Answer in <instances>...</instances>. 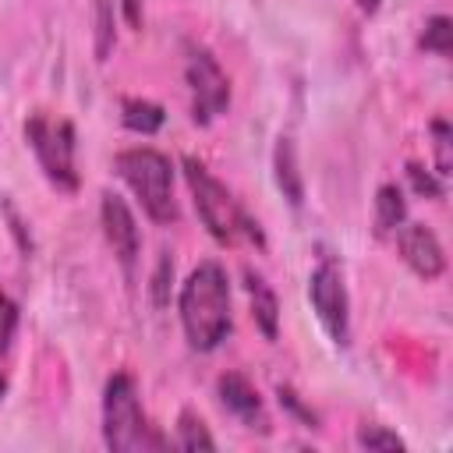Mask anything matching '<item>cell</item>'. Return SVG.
I'll return each instance as SVG.
<instances>
[{"instance_id": "2e32d148", "label": "cell", "mask_w": 453, "mask_h": 453, "mask_svg": "<svg viewBox=\"0 0 453 453\" xmlns=\"http://www.w3.org/2000/svg\"><path fill=\"white\" fill-rule=\"evenodd\" d=\"M421 50L425 53H435V57H449L453 53V21L446 14H435V18L425 21Z\"/></svg>"}, {"instance_id": "30bf717a", "label": "cell", "mask_w": 453, "mask_h": 453, "mask_svg": "<svg viewBox=\"0 0 453 453\" xmlns=\"http://www.w3.org/2000/svg\"><path fill=\"white\" fill-rule=\"evenodd\" d=\"M216 389H219V400H223V407H226L234 418H241L248 428L269 432V418H265V407H262V400H258L255 386H251L244 375H237V372H226V375H219Z\"/></svg>"}, {"instance_id": "4fadbf2b", "label": "cell", "mask_w": 453, "mask_h": 453, "mask_svg": "<svg viewBox=\"0 0 453 453\" xmlns=\"http://www.w3.org/2000/svg\"><path fill=\"white\" fill-rule=\"evenodd\" d=\"M407 219V202H403V191L396 184H382L375 191V230L379 234H393L400 230Z\"/></svg>"}, {"instance_id": "ba28073f", "label": "cell", "mask_w": 453, "mask_h": 453, "mask_svg": "<svg viewBox=\"0 0 453 453\" xmlns=\"http://www.w3.org/2000/svg\"><path fill=\"white\" fill-rule=\"evenodd\" d=\"M99 216H103V234L113 248V255L120 258L124 269H131L138 262V251H142V237H138V223L127 209V202L113 191H103V205H99Z\"/></svg>"}, {"instance_id": "cb8c5ba5", "label": "cell", "mask_w": 453, "mask_h": 453, "mask_svg": "<svg viewBox=\"0 0 453 453\" xmlns=\"http://www.w3.org/2000/svg\"><path fill=\"white\" fill-rule=\"evenodd\" d=\"M124 7H127V21L138 25V4H134V0H124Z\"/></svg>"}, {"instance_id": "ac0fdd59", "label": "cell", "mask_w": 453, "mask_h": 453, "mask_svg": "<svg viewBox=\"0 0 453 453\" xmlns=\"http://www.w3.org/2000/svg\"><path fill=\"white\" fill-rule=\"evenodd\" d=\"M432 138H435V173L449 177V170H453V134H449V124L442 117L432 120Z\"/></svg>"}, {"instance_id": "52a82bcc", "label": "cell", "mask_w": 453, "mask_h": 453, "mask_svg": "<svg viewBox=\"0 0 453 453\" xmlns=\"http://www.w3.org/2000/svg\"><path fill=\"white\" fill-rule=\"evenodd\" d=\"M184 78H188V88H191L195 124H209L230 106V81H226L223 67L216 64V57L209 50H188Z\"/></svg>"}, {"instance_id": "7402d4cb", "label": "cell", "mask_w": 453, "mask_h": 453, "mask_svg": "<svg viewBox=\"0 0 453 453\" xmlns=\"http://www.w3.org/2000/svg\"><path fill=\"white\" fill-rule=\"evenodd\" d=\"M14 329H18V304L0 290V354L11 347Z\"/></svg>"}, {"instance_id": "277c9868", "label": "cell", "mask_w": 453, "mask_h": 453, "mask_svg": "<svg viewBox=\"0 0 453 453\" xmlns=\"http://www.w3.org/2000/svg\"><path fill=\"white\" fill-rule=\"evenodd\" d=\"M120 180L138 195L142 209L156 223H173L177 219V198H173V166L163 152L156 149H124L113 159Z\"/></svg>"}, {"instance_id": "9a60e30c", "label": "cell", "mask_w": 453, "mask_h": 453, "mask_svg": "<svg viewBox=\"0 0 453 453\" xmlns=\"http://www.w3.org/2000/svg\"><path fill=\"white\" fill-rule=\"evenodd\" d=\"M173 446H180V449H216V439L209 435V428H205V421H202L198 414L180 411Z\"/></svg>"}, {"instance_id": "603a6c76", "label": "cell", "mask_w": 453, "mask_h": 453, "mask_svg": "<svg viewBox=\"0 0 453 453\" xmlns=\"http://www.w3.org/2000/svg\"><path fill=\"white\" fill-rule=\"evenodd\" d=\"M280 403H287V407H290L294 414H301V418H304L308 425H315V414H311V411H304V407L297 403V396H294L290 389H283V386H280Z\"/></svg>"}, {"instance_id": "5b68a950", "label": "cell", "mask_w": 453, "mask_h": 453, "mask_svg": "<svg viewBox=\"0 0 453 453\" xmlns=\"http://www.w3.org/2000/svg\"><path fill=\"white\" fill-rule=\"evenodd\" d=\"M25 138L46 173V180L60 191L78 188V170H74V127L71 120H53L46 113H32L25 120Z\"/></svg>"}, {"instance_id": "5bb4252c", "label": "cell", "mask_w": 453, "mask_h": 453, "mask_svg": "<svg viewBox=\"0 0 453 453\" xmlns=\"http://www.w3.org/2000/svg\"><path fill=\"white\" fill-rule=\"evenodd\" d=\"M120 120L127 131H138V134H156L166 120L163 106L152 103V99H124L120 103Z\"/></svg>"}, {"instance_id": "3957f363", "label": "cell", "mask_w": 453, "mask_h": 453, "mask_svg": "<svg viewBox=\"0 0 453 453\" xmlns=\"http://www.w3.org/2000/svg\"><path fill=\"white\" fill-rule=\"evenodd\" d=\"M103 442L113 453H134V449H163L166 439L149 425L138 386L127 372H117L106 379L103 389Z\"/></svg>"}, {"instance_id": "6da1fadb", "label": "cell", "mask_w": 453, "mask_h": 453, "mask_svg": "<svg viewBox=\"0 0 453 453\" xmlns=\"http://www.w3.org/2000/svg\"><path fill=\"white\" fill-rule=\"evenodd\" d=\"M184 336L195 350H216L230 333V280L219 262H198L177 297Z\"/></svg>"}, {"instance_id": "e0dca14e", "label": "cell", "mask_w": 453, "mask_h": 453, "mask_svg": "<svg viewBox=\"0 0 453 453\" xmlns=\"http://www.w3.org/2000/svg\"><path fill=\"white\" fill-rule=\"evenodd\" d=\"M113 0H96V60H106L113 50Z\"/></svg>"}, {"instance_id": "d4e9b609", "label": "cell", "mask_w": 453, "mask_h": 453, "mask_svg": "<svg viewBox=\"0 0 453 453\" xmlns=\"http://www.w3.org/2000/svg\"><path fill=\"white\" fill-rule=\"evenodd\" d=\"M379 4H382V0H357V7H361L365 14H375V11H379Z\"/></svg>"}, {"instance_id": "7a4b0ae2", "label": "cell", "mask_w": 453, "mask_h": 453, "mask_svg": "<svg viewBox=\"0 0 453 453\" xmlns=\"http://www.w3.org/2000/svg\"><path fill=\"white\" fill-rule=\"evenodd\" d=\"M184 180L191 188L195 209L205 223V230L219 241V244H237V241H255L262 244V230L258 223L241 209V202L226 191V184H219L198 159H184Z\"/></svg>"}, {"instance_id": "d6986e66", "label": "cell", "mask_w": 453, "mask_h": 453, "mask_svg": "<svg viewBox=\"0 0 453 453\" xmlns=\"http://www.w3.org/2000/svg\"><path fill=\"white\" fill-rule=\"evenodd\" d=\"M357 446H365V449H382V453H400L403 449V439L396 435V432H386V428H379V425H365L361 432H357Z\"/></svg>"}, {"instance_id": "ffe728a7", "label": "cell", "mask_w": 453, "mask_h": 453, "mask_svg": "<svg viewBox=\"0 0 453 453\" xmlns=\"http://www.w3.org/2000/svg\"><path fill=\"white\" fill-rule=\"evenodd\" d=\"M407 177H411V184H414V191H418V195H425V198H442V180H439V177H432L425 166L407 163Z\"/></svg>"}, {"instance_id": "44dd1931", "label": "cell", "mask_w": 453, "mask_h": 453, "mask_svg": "<svg viewBox=\"0 0 453 453\" xmlns=\"http://www.w3.org/2000/svg\"><path fill=\"white\" fill-rule=\"evenodd\" d=\"M170 280H173V262H170V255H163L159 258V269L152 276V304L156 308L170 304Z\"/></svg>"}, {"instance_id": "8992f818", "label": "cell", "mask_w": 453, "mask_h": 453, "mask_svg": "<svg viewBox=\"0 0 453 453\" xmlns=\"http://www.w3.org/2000/svg\"><path fill=\"white\" fill-rule=\"evenodd\" d=\"M308 297L311 308L322 322V329L329 333L333 343L347 347L350 343V301H347V287H343V273L333 258H322L311 276H308Z\"/></svg>"}, {"instance_id": "7c38bea8", "label": "cell", "mask_w": 453, "mask_h": 453, "mask_svg": "<svg viewBox=\"0 0 453 453\" xmlns=\"http://www.w3.org/2000/svg\"><path fill=\"white\" fill-rule=\"evenodd\" d=\"M273 170H276V184H280L283 198H287L290 205H301V202H304V184H301L297 152H294V142H290V138H280V142H276Z\"/></svg>"}, {"instance_id": "484cf974", "label": "cell", "mask_w": 453, "mask_h": 453, "mask_svg": "<svg viewBox=\"0 0 453 453\" xmlns=\"http://www.w3.org/2000/svg\"><path fill=\"white\" fill-rule=\"evenodd\" d=\"M4 389H7V379H4V372H0V396H4Z\"/></svg>"}, {"instance_id": "9c48e42d", "label": "cell", "mask_w": 453, "mask_h": 453, "mask_svg": "<svg viewBox=\"0 0 453 453\" xmlns=\"http://www.w3.org/2000/svg\"><path fill=\"white\" fill-rule=\"evenodd\" d=\"M396 248L403 255V262L421 276V280H439L446 269V255L439 237L425 226V223H403L396 230Z\"/></svg>"}, {"instance_id": "8fae6325", "label": "cell", "mask_w": 453, "mask_h": 453, "mask_svg": "<svg viewBox=\"0 0 453 453\" xmlns=\"http://www.w3.org/2000/svg\"><path fill=\"white\" fill-rule=\"evenodd\" d=\"M244 283H248V297H251V315L258 322V329L265 333V340H276V326H280V301L273 294V287L258 276V273H244Z\"/></svg>"}]
</instances>
